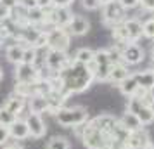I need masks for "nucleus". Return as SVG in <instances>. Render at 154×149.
Masks as SVG:
<instances>
[{
	"label": "nucleus",
	"instance_id": "f257e3e1",
	"mask_svg": "<svg viewBox=\"0 0 154 149\" xmlns=\"http://www.w3.org/2000/svg\"><path fill=\"white\" fill-rule=\"evenodd\" d=\"M59 83H61V92L69 97L71 94H80L85 92L94 82V73L90 71L88 66L80 63H75L71 59V63L64 68L61 73L56 75Z\"/></svg>",
	"mask_w": 154,
	"mask_h": 149
},
{
	"label": "nucleus",
	"instance_id": "f03ea898",
	"mask_svg": "<svg viewBox=\"0 0 154 149\" xmlns=\"http://www.w3.org/2000/svg\"><path fill=\"white\" fill-rule=\"evenodd\" d=\"M56 120L61 127H73L78 128L85 125L88 121V111L82 106H73V107H61L56 113Z\"/></svg>",
	"mask_w": 154,
	"mask_h": 149
},
{
	"label": "nucleus",
	"instance_id": "7ed1b4c3",
	"mask_svg": "<svg viewBox=\"0 0 154 149\" xmlns=\"http://www.w3.org/2000/svg\"><path fill=\"white\" fill-rule=\"evenodd\" d=\"M82 141L87 149H107V137L94 120H88L85 125H82Z\"/></svg>",
	"mask_w": 154,
	"mask_h": 149
},
{
	"label": "nucleus",
	"instance_id": "20e7f679",
	"mask_svg": "<svg viewBox=\"0 0 154 149\" xmlns=\"http://www.w3.org/2000/svg\"><path fill=\"white\" fill-rule=\"evenodd\" d=\"M87 66L94 73V80H97V82H107L109 73H111V68H112V63H111V59H109L107 49L95 50L94 61L90 64H87Z\"/></svg>",
	"mask_w": 154,
	"mask_h": 149
},
{
	"label": "nucleus",
	"instance_id": "39448f33",
	"mask_svg": "<svg viewBox=\"0 0 154 149\" xmlns=\"http://www.w3.org/2000/svg\"><path fill=\"white\" fill-rule=\"evenodd\" d=\"M71 63V59L68 57L66 52H61V50H52V49H47L45 52V61H43V68L45 71H49L50 76H54Z\"/></svg>",
	"mask_w": 154,
	"mask_h": 149
},
{
	"label": "nucleus",
	"instance_id": "423d86ee",
	"mask_svg": "<svg viewBox=\"0 0 154 149\" xmlns=\"http://www.w3.org/2000/svg\"><path fill=\"white\" fill-rule=\"evenodd\" d=\"M45 33H47V49L61 50V52H66L69 49L71 36L66 28H50Z\"/></svg>",
	"mask_w": 154,
	"mask_h": 149
},
{
	"label": "nucleus",
	"instance_id": "0eeeda50",
	"mask_svg": "<svg viewBox=\"0 0 154 149\" xmlns=\"http://www.w3.org/2000/svg\"><path fill=\"white\" fill-rule=\"evenodd\" d=\"M126 17H125V9L119 5L118 0H112L109 4L102 5V21H104L106 26H116L119 23H123Z\"/></svg>",
	"mask_w": 154,
	"mask_h": 149
},
{
	"label": "nucleus",
	"instance_id": "6e6552de",
	"mask_svg": "<svg viewBox=\"0 0 154 149\" xmlns=\"http://www.w3.org/2000/svg\"><path fill=\"white\" fill-rule=\"evenodd\" d=\"M73 12L69 11V7H52L47 12V23L50 28H66L69 24Z\"/></svg>",
	"mask_w": 154,
	"mask_h": 149
},
{
	"label": "nucleus",
	"instance_id": "1a4fd4ad",
	"mask_svg": "<svg viewBox=\"0 0 154 149\" xmlns=\"http://www.w3.org/2000/svg\"><path fill=\"white\" fill-rule=\"evenodd\" d=\"M16 82L17 83H29V85H33L36 83L38 80L42 78V73L36 70L33 64H17L16 66Z\"/></svg>",
	"mask_w": 154,
	"mask_h": 149
},
{
	"label": "nucleus",
	"instance_id": "9d476101",
	"mask_svg": "<svg viewBox=\"0 0 154 149\" xmlns=\"http://www.w3.org/2000/svg\"><path fill=\"white\" fill-rule=\"evenodd\" d=\"M144 59V49L139 43H125L121 49V63L128 66H135Z\"/></svg>",
	"mask_w": 154,
	"mask_h": 149
},
{
	"label": "nucleus",
	"instance_id": "9b49d317",
	"mask_svg": "<svg viewBox=\"0 0 154 149\" xmlns=\"http://www.w3.org/2000/svg\"><path fill=\"white\" fill-rule=\"evenodd\" d=\"M24 121H26V125H28L29 137H33V139H42L43 135L47 134V125H45V121H43L42 114L29 113Z\"/></svg>",
	"mask_w": 154,
	"mask_h": 149
},
{
	"label": "nucleus",
	"instance_id": "f8f14e48",
	"mask_svg": "<svg viewBox=\"0 0 154 149\" xmlns=\"http://www.w3.org/2000/svg\"><path fill=\"white\" fill-rule=\"evenodd\" d=\"M90 29V21L80 14H73L69 24L66 26V31L69 33V36H83L85 33H88Z\"/></svg>",
	"mask_w": 154,
	"mask_h": 149
},
{
	"label": "nucleus",
	"instance_id": "ddd939ff",
	"mask_svg": "<svg viewBox=\"0 0 154 149\" xmlns=\"http://www.w3.org/2000/svg\"><path fill=\"white\" fill-rule=\"evenodd\" d=\"M151 137L146 130H137V132H130L128 135V142H126V149H147L151 147Z\"/></svg>",
	"mask_w": 154,
	"mask_h": 149
},
{
	"label": "nucleus",
	"instance_id": "4468645a",
	"mask_svg": "<svg viewBox=\"0 0 154 149\" xmlns=\"http://www.w3.org/2000/svg\"><path fill=\"white\" fill-rule=\"evenodd\" d=\"M123 28L126 31V38H128V43H137L142 38V23L137 19V17H128L121 23Z\"/></svg>",
	"mask_w": 154,
	"mask_h": 149
},
{
	"label": "nucleus",
	"instance_id": "2eb2a0df",
	"mask_svg": "<svg viewBox=\"0 0 154 149\" xmlns=\"http://www.w3.org/2000/svg\"><path fill=\"white\" fill-rule=\"evenodd\" d=\"M133 78L137 80V85L144 90H152L154 88V71L152 70H146V71H137L133 73Z\"/></svg>",
	"mask_w": 154,
	"mask_h": 149
},
{
	"label": "nucleus",
	"instance_id": "dca6fc26",
	"mask_svg": "<svg viewBox=\"0 0 154 149\" xmlns=\"http://www.w3.org/2000/svg\"><path fill=\"white\" fill-rule=\"evenodd\" d=\"M9 134H11V139H16V141H24L29 137V130L28 125L24 120H16L11 127H9Z\"/></svg>",
	"mask_w": 154,
	"mask_h": 149
},
{
	"label": "nucleus",
	"instance_id": "f3484780",
	"mask_svg": "<svg viewBox=\"0 0 154 149\" xmlns=\"http://www.w3.org/2000/svg\"><path fill=\"white\" fill-rule=\"evenodd\" d=\"M24 106H26V99L24 97H21V95H17V94H12V95H9L7 101L4 102V106L7 111H11L12 114H17L21 113L23 109H24Z\"/></svg>",
	"mask_w": 154,
	"mask_h": 149
},
{
	"label": "nucleus",
	"instance_id": "a211bd4d",
	"mask_svg": "<svg viewBox=\"0 0 154 149\" xmlns=\"http://www.w3.org/2000/svg\"><path fill=\"white\" fill-rule=\"evenodd\" d=\"M132 73L128 71V68H126V64L123 63H118V64H112L111 68V73H109V78H107V82H111V83H116V85H119L123 80L126 78V76H130Z\"/></svg>",
	"mask_w": 154,
	"mask_h": 149
},
{
	"label": "nucleus",
	"instance_id": "6ab92c4d",
	"mask_svg": "<svg viewBox=\"0 0 154 149\" xmlns=\"http://www.w3.org/2000/svg\"><path fill=\"white\" fill-rule=\"evenodd\" d=\"M26 23H28L29 26H40V24H43V23H47V12H45L43 9H40L38 5L28 9Z\"/></svg>",
	"mask_w": 154,
	"mask_h": 149
},
{
	"label": "nucleus",
	"instance_id": "aec40b11",
	"mask_svg": "<svg viewBox=\"0 0 154 149\" xmlns=\"http://www.w3.org/2000/svg\"><path fill=\"white\" fill-rule=\"evenodd\" d=\"M23 54H24V45L19 42L9 45L7 50H5V57L9 59V63L16 64V66L23 63Z\"/></svg>",
	"mask_w": 154,
	"mask_h": 149
},
{
	"label": "nucleus",
	"instance_id": "412c9836",
	"mask_svg": "<svg viewBox=\"0 0 154 149\" xmlns=\"http://www.w3.org/2000/svg\"><path fill=\"white\" fill-rule=\"evenodd\" d=\"M118 121L121 123V127L125 128V130H128V132H137V130H142V128H144L142 123L139 121V118L133 113H130V111H126Z\"/></svg>",
	"mask_w": 154,
	"mask_h": 149
},
{
	"label": "nucleus",
	"instance_id": "4be33fe9",
	"mask_svg": "<svg viewBox=\"0 0 154 149\" xmlns=\"http://www.w3.org/2000/svg\"><path fill=\"white\" fill-rule=\"evenodd\" d=\"M28 107H29V113H35V114H42L47 111V99L43 95H31L28 97Z\"/></svg>",
	"mask_w": 154,
	"mask_h": 149
},
{
	"label": "nucleus",
	"instance_id": "5701e85b",
	"mask_svg": "<svg viewBox=\"0 0 154 149\" xmlns=\"http://www.w3.org/2000/svg\"><path fill=\"white\" fill-rule=\"evenodd\" d=\"M119 92L123 94L125 97H133L135 95V92H137V88H139V85H137V80L133 78V75H130V76H126L121 83H119Z\"/></svg>",
	"mask_w": 154,
	"mask_h": 149
},
{
	"label": "nucleus",
	"instance_id": "b1692460",
	"mask_svg": "<svg viewBox=\"0 0 154 149\" xmlns=\"http://www.w3.org/2000/svg\"><path fill=\"white\" fill-rule=\"evenodd\" d=\"M94 54H95V50L88 49V47H82V49H78L75 52V57H73V61L75 63H80V64H90L94 61Z\"/></svg>",
	"mask_w": 154,
	"mask_h": 149
},
{
	"label": "nucleus",
	"instance_id": "393cba45",
	"mask_svg": "<svg viewBox=\"0 0 154 149\" xmlns=\"http://www.w3.org/2000/svg\"><path fill=\"white\" fill-rule=\"evenodd\" d=\"M135 116L139 118V121L142 123V127H146V125H151L154 121V113L151 111V107H149V104H142V107H140L139 111L135 113Z\"/></svg>",
	"mask_w": 154,
	"mask_h": 149
},
{
	"label": "nucleus",
	"instance_id": "a878e982",
	"mask_svg": "<svg viewBox=\"0 0 154 149\" xmlns=\"http://www.w3.org/2000/svg\"><path fill=\"white\" fill-rule=\"evenodd\" d=\"M16 120H17V116H16V114H12L11 111H7L5 107H0V125H2V127H7L9 128Z\"/></svg>",
	"mask_w": 154,
	"mask_h": 149
},
{
	"label": "nucleus",
	"instance_id": "bb28decb",
	"mask_svg": "<svg viewBox=\"0 0 154 149\" xmlns=\"http://www.w3.org/2000/svg\"><path fill=\"white\" fill-rule=\"evenodd\" d=\"M47 149H69V142L64 137H52L47 144Z\"/></svg>",
	"mask_w": 154,
	"mask_h": 149
},
{
	"label": "nucleus",
	"instance_id": "cd10ccee",
	"mask_svg": "<svg viewBox=\"0 0 154 149\" xmlns=\"http://www.w3.org/2000/svg\"><path fill=\"white\" fill-rule=\"evenodd\" d=\"M142 36L154 40V17L142 23Z\"/></svg>",
	"mask_w": 154,
	"mask_h": 149
},
{
	"label": "nucleus",
	"instance_id": "c85d7f7f",
	"mask_svg": "<svg viewBox=\"0 0 154 149\" xmlns=\"http://www.w3.org/2000/svg\"><path fill=\"white\" fill-rule=\"evenodd\" d=\"M36 59V49L35 47H24L23 54V64H33Z\"/></svg>",
	"mask_w": 154,
	"mask_h": 149
},
{
	"label": "nucleus",
	"instance_id": "c756f323",
	"mask_svg": "<svg viewBox=\"0 0 154 149\" xmlns=\"http://www.w3.org/2000/svg\"><path fill=\"white\" fill-rule=\"evenodd\" d=\"M119 5L125 9V11H128V9H135L140 5V0H118Z\"/></svg>",
	"mask_w": 154,
	"mask_h": 149
},
{
	"label": "nucleus",
	"instance_id": "7c9ffc66",
	"mask_svg": "<svg viewBox=\"0 0 154 149\" xmlns=\"http://www.w3.org/2000/svg\"><path fill=\"white\" fill-rule=\"evenodd\" d=\"M11 139V134H9V128L7 127H2L0 125V146H5Z\"/></svg>",
	"mask_w": 154,
	"mask_h": 149
},
{
	"label": "nucleus",
	"instance_id": "2f4dec72",
	"mask_svg": "<svg viewBox=\"0 0 154 149\" xmlns=\"http://www.w3.org/2000/svg\"><path fill=\"white\" fill-rule=\"evenodd\" d=\"M82 5H83L87 11H95V9L100 7L99 0H82Z\"/></svg>",
	"mask_w": 154,
	"mask_h": 149
},
{
	"label": "nucleus",
	"instance_id": "473e14b6",
	"mask_svg": "<svg viewBox=\"0 0 154 149\" xmlns=\"http://www.w3.org/2000/svg\"><path fill=\"white\" fill-rule=\"evenodd\" d=\"M75 0H50L52 7H69Z\"/></svg>",
	"mask_w": 154,
	"mask_h": 149
},
{
	"label": "nucleus",
	"instance_id": "72a5a7b5",
	"mask_svg": "<svg viewBox=\"0 0 154 149\" xmlns=\"http://www.w3.org/2000/svg\"><path fill=\"white\" fill-rule=\"evenodd\" d=\"M0 4H2L4 7H7L9 11H12V9H14L19 2H17V0H0Z\"/></svg>",
	"mask_w": 154,
	"mask_h": 149
},
{
	"label": "nucleus",
	"instance_id": "f704fd0d",
	"mask_svg": "<svg viewBox=\"0 0 154 149\" xmlns=\"http://www.w3.org/2000/svg\"><path fill=\"white\" fill-rule=\"evenodd\" d=\"M140 5L146 11H152L154 12V0H140Z\"/></svg>",
	"mask_w": 154,
	"mask_h": 149
},
{
	"label": "nucleus",
	"instance_id": "c9c22d12",
	"mask_svg": "<svg viewBox=\"0 0 154 149\" xmlns=\"http://www.w3.org/2000/svg\"><path fill=\"white\" fill-rule=\"evenodd\" d=\"M9 16H11V11L7 7H4L2 4H0V21H4V19H7Z\"/></svg>",
	"mask_w": 154,
	"mask_h": 149
},
{
	"label": "nucleus",
	"instance_id": "e433bc0d",
	"mask_svg": "<svg viewBox=\"0 0 154 149\" xmlns=\"http://www.w3.org/2000/svg\"><path fill=\"white\" fill-rule=\"evenodd\" d=\"M2 149H16V144H5Z\"/></svg>",
	"mask_w": 154,
	"mask_h": 149
},
{
	"label": "nucleus",
	"instance_id": "4c0bfd02",
	"mask_svg": "<svg viewBox=\"0 0 154 149\" xmlns=\"http://www.w3.org/2000/svg\"><path fill=\"white\" fill-rule=\"evenodd\" d=\"M147 104H149V107H151V111H152V113H154V97H152V99H151V101H149Z\"/></svg>",
	"mask_w": 154,
	"mask_h": 149
},
{
	"label": "nucleus",
	"instance_id": "58836bf2",
	"mask_svg": "<svg viewBox=\"0 0 154 149\" xmlns=\"http://www.w3.org/2000/svg\"><path fill=\"white\" fill-rule=\"evenodd\" d=\"M109 2H112V0H99L100 5H106V4H109Z\"/></svg>",
	"mask_w": 154,
	"mask_h": 149
},
{
	"label": "nucleus",
	"instance_id": "ea45409f",
	"mask_svg": "<svg viewBox=\"0 0 154 149\" xmlns=\"http://www.w3.org/2000/svg\"><path fill=\"white\" fill-rule=\"evenodd\" d=\"M151 54H152V59H154V42L151 43Z\"/></svg>",
	"mask_w": 154,
	"mask_h": 149
},
{
	"label": "nucleus",
	"instance_id": "a19ab883",
	"mask_svg": "<svg viewBox=\"0 0 154 149\" xmlns=\"http://www.w3.org/2000/svg\"><path fill=\"white\" fill-rule=\"evenodd\" d=\"M151 70H152V71H154V59H152V68H151Z\"/></svg>",
	"mask_w": 154,
	"mask_h": 149
},
{
	"label": "nucleus",
	"instance_id": "79ce46f5",
	"mask_svg": "<svg viewBox=\"0 0 154 149\" xmlns=\"http://www.w3.org/2000/svg\"><path fill=\"white\" fill-rule=\"evenodd\" d=\"M0 80H2V71H0Z\"/></svg>",
	"mask_w": 154,
	"mask_h": 149
},
{
	"label": "nucleus",
	"instance_id": "37998d69",
	"mask_svg": "<svg viewBox=\"0 0 154 149\" xmlns=\"http://www.w3.org/2000/svg\"><path fill=\"white\" fill-rule=\"evenodd\" d=\"M147 149H154V147H152V146H151V147H147Z\"/></svg>",
	"mask_w": 154,
	"mask_h": 149
},
{
	"label": "nucleus",
	"instance_id": "c03bdc74",
	"mask_svg": "<svg viewBox=\"0 0 154 149\" xmlns=\"http://www.w3.org/2000/svg\"><path fill=\"white\" fill-rule=\"evenodd\" d=\"M0 45H2V40H0Z\"/></svg>",
	"mask_w": 154,
	"mask_h": 149
}]
</instances>
